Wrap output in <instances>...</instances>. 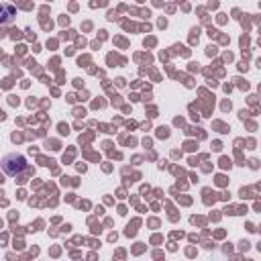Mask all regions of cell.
I'll return each instance as SVG.
<instances>
[{"instance_id":"cell-1","label":"cell","mask_w":261,"mask_h":261,"mask_svg":"<svg viewBox=\"0 0 261 261\" xmlns=\"http://www.w3.org/2000/svg\"><path fill=\"white\" fill-rule=\"evenodd\" d=\"M0 165H2V171H4L6 175L16 177L18 173H22V171L27 169V159H24V155H20V153H8L6 157H2Z\"/></svg>"},{"instance_id":"cell-2","label":"cell","mask_w":261,"mask_h":261,"mask_svg":"<svg viewBox=\"0 0 261 261\" xmlns=\"http://www.w3.org/2000/svg\"><path fill=\"white\" fill-rule=\"evenodd\" d=\"M16 16V8L10 4H0V24H10Z\"/></svg>"}]
</instances>
